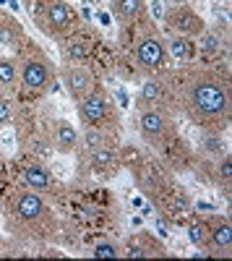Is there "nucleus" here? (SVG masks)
I'll use <instances>...</instances> for the list:
<instances>
[{"label":"nucleus","mask_w":232,"mask_h":261,"mask_svg":"<svg viewBox=\"0 0 232 261\" xmlns=\"http://www.w3.org/2000/svg\"><path fill=\"white\" fill-rule=\"evenodd\" d=\"M180 110L206 134H222L232 118L229 84L214 71H193L180 84Z\"/></svg>","instance_id":"1"},{"label":"nucleus","mask_w":232,"mask_h":261,"mask_svg":"<svg viewBox=\"0 0 232 261\" xmlns=\"http://www.w3.org/2000/svg\"><path fill=\"white\" fill-rule=\"evenodd\" d=\"M55 79H57V65L50 60L47 53L32 47L24 55H18V84L26 92H34V94L50 92Z\"/></svg>","instance_id":"2"},{"label":"nucleus","mask_w":232,"mask_h":261,"mask_svg":"<svg viewBox=\"0 0 232 261\" xmlns=\"http://www.w3.org/2000/svg\"><path fill=\"white\" fill-rule=\"evenodd\" d=\"M133 60H136V65L146 76H157V73L164 71V65H167V60H170V55H167V42H164V37L159 34L157 27L146 24L136 34Z\"/></svg>","instance_id":"3"},{"label":"nucleus","mask_w":232,"mask_h":261,"mask_svg":"<svg viewBox=\"0 0 232 261\" xmlns=\"http://www.w3.org/2000/svg\"><path fill=\"white\" fill-rule=\"evenodd\" d=\"M8 212H11L13 220L26 230H37V227L47 225L52 220V209L47 206L45 196L37 193V191H29V188H21V191L13 193Z\"/></svg>","instance_id":"4"},{"label":"nucleus","mask_w":232,"mask_h":261,"mask_svg":"<svg viewBox=\"0 0 232 261\" xmlns=\"http://www.w3.org/2000/svg\"><path fill=\"white\" fill-rule=\"evenodd\" d=\"M37 24L47 37H66L76 24V11L66 0H42L37 11Z\"/></svg>","instance_id":"5"},{"label":"nucleus","mask_w":232,"mask_h":261,"mask_svg":"<svg viewBox=\"0 0 232 261\" xmlns=\"http://www.w3.org/2000/svg\"><path fill=\"white\" fill-rule=\"evenodd\" d=\"M172 118L164 107H141L138 113V134L146 144L159 146L172 134Z\"/></svg>","instance_id":"6"},{"label":"nucleus","mask_w":232,"mask_h":261,"mask_svg":"<svg viewBox=\"0 0 232 261\" xmlns=\"http://www.w3.org/2000/svg\"><path fill=\"white\" fill-rule=\"evenodd\" d=\"M57 79L66 86V92L73 102H81L86 94H92L97 89V79L94 73L81 63H63L57 68Z\"/></svg>","instance_id":"7"},{"label":"nucleus","mask_w":232,"mask_h":261,"mask_svg":"<svg viewBox=\"0 0 232 261\" xmlns=\"http://www.w3.org/2000/svg\"><path fill=\"white\" fill-rule=\"evenodd\" d=\"M76 105H78V118H81L83 125L104 128V123L112 120V102H110L107 94L99 89V86H97L92 94L83 97L81 102H76Z\"/></svg>","instance_id":"8"},{"label":"nucleus","mask_w":232,"mask_h":261,"mask_svg":"<svg viewBox=\"0 0 232 261\" xmlns=\"http://www.w3.org/2000/svg\"><path fill=\"white\" fill-rule=\"evenodd\" d=\"M164 27L170 29L172 34H180V37H198L204 29H206V24H204V18L193 11V8H188V6H183V3H178V6H172L170 11H167V16H164Z\"/></svg>","instance_id":"9"},{"label":"nucleus","mask_w":232,"mask_h":261,"mask_svg":"<svg viewBox=\"0 0 232 261\" xmlns=\"http://www.w3.org/2000/svg\"><path fill=\"white\" fill-rule=\"evenodd\" d=\"M78 134L81 130L71 120L57 118L52 123V144H55L57 154H73V151L78 149Z\"/></svg>","instance_id":"10"},{"label":"nucleus","mask_w":232,"mask_h":261,"mask_svg":"<svg viewBox=\"0 0 232 261\" xmlns=\"http://www.w3.org/2000/svg\"><path fill=\"white\" fill-rule=\"evenodd\" d=\"M206 248L212 253L229 256V251H232V225H229L227 217L214 220L212 225H209V243H206Z\"/></svg>","instance_id":"11"},{"label":"nucleus","mask_w":232,"mask_h":261,"mask_svg":"<svg viewBox=\"0 0 232 261\" xmlns=\"http://www.w3.org/2000/svg\"><path fill=\"white\" fill-rule=\"evenodd\" d=\"M21 183H24V188L29 191H37V193H50L55 188V178H52V172L47 167H42V165H26L24 170H21Z\"/></svg>","instance_id":"12"},{"label":"nucleus","mask_w":232,"mask_h":261,"mask_svg":"<svg viewBox=\"0 0 232 261\" xmlns=\"http://www.w3.org/2000/svg\"><path fill=\"white\" fill-rule=\"evenodd\" d=\"M164 102H167V84L159 76H149L141 84L138 110H141V107H164Z\"/></svg>","instance_id":"13"},{"label":"nucleus","mask_w":232,"mask_h":261,"mask_svg":"<svg viewBox=\"0 0 232 261\" xmlns=\"http://www.w3.org/2000/svg\"><path fill=\"white\" fill-rule=\"evenodd\" d=\"M24 39H26V32L21 27V21H16L8 11H0V45L16 50L24 45Z\"/></svg>","instance_id":"14"},{"label":"nucleus","mask_w":232,"mask_h":261,"mask_svg":"<svg viewBox=\"0 0 232 261\" xmlns=\"http://www.w3.org/2000/svg\"><path fill=\"white\" fill-rule=\"evenodd\" d=\"M110 11L120 24H138L146 18V0H110Z\"/></svg>","instance_id":"15"},{"label":"nucleus","mask_w":232,"mask_h":261,"mask_svg":"<svg viewBox=\"0 0 232 261\" xmlns=\"http://www.w3.org/2000/svg\"><path fill=\"white\" fill-rule=\"evenodd\" d=\"M89 170L97 172V175H112L118 170V151L110 144L89 151Z\"/></svg>","instance_id":"16"},{"label":"nucleus","mask_w":232,"mask_h":261,"mask_svg":"<svg viewBox=\"0 0 232 261\" xmlns=\"http://www.w3.org/2000/svg\"><path fill=\"white\" fill-rule=\"evenodd\" d=\"M167 42V55L175 58L178 63H191L196 58V42L191 37H180V34H172Z\"/></svg>","instance_id":"17"},{"label":"nucleus","mask_w":232,"mask_h":261,"mask_svg":"<svg viewBox=\"0 0 232 261\" xmlns=\"http://www.w3.org/2000/svg\"><path fill=\"white\" fill-rule=\"evenodd\" d=\"M63 63H83L92 55V42L89 39H66L60 45Z\"/></svg>","instance_id":"18"},{"label":"nucleus","mask_w":232,"mask_h":261,"mask_svg":"<svg viewBox=\"0 0 232 261\" xmlns=\"http://www.w3.org/2000/svg\"><path fill=\"white\" fill-rule=\"evenodd\" d=\"M16 84H18V58L0 55V86L13 89Z\"/></svg>","instance_id":"19"},{"label":"nucleus","mask_w":232,"mask_h":261,"mask_svg":"<svg viewBox=\"0 0 232 261\" xmlns=\"http://www.w3.org/2000/svg\"><path fill=\"white\" fill-rule=\"evenodd\" d=\"M107 144V136L102 134V128H94V125H83V130L78 134V146H83L86 151H94L99 146Z\"/></svg>","instance_id":"20"},{"label":"nucleus","mask_w":232,"mask_h":261,"mask_svg":"<svg viewBox=\"0 0 232 261\" xmlns=\"http://www.w3.org/2000/svg\"><path fill=\"white\" fill-rule=\"evenodd\" d=\"M92 253H94V258H120L123 256V248L118 243H112V241H102V243L94 246Z\"/></svg>","instance_id":"21"},{"label":"nucleus","mask_w":232,"mask_h":261,"mask_svg":"<svg viewBox=\"0 0 232 261\" xmlns=\"http://www.w3.org/2000/svg\"><path fill=\"white\" fill-rule=\"evenodd\" d=\"M188 235H191L193 246L206 248V243H209V222H193L191 227H188Z\"/></svg>","instance_id":"22"},{"label":"nucleus","mask_w":232,"mask_h":261,"mask_svg":"<svg viewBox=\"0 0 232 261\" xmlns=\"http://www.w3.org/2000/svg\"><path fill=\"white\" fill-rule=\"evenodd\" d=\"M13 118V99L0 94V128H6Z\"/></svg>","instance_id":"23"},{"label":"nucleus","mask_w":232,"mask_h":261,"mask_svg":"<svg viewBox=\"0 0 232 261\" xmlns=\"http://www.w3.org/2000/svg\"><path fill=\"white\" fill-rule=\"evenodd\" d=\"M198 37H201V42H198V50H204V53H217V50H219V39H217L214 34H209V32L204 29Z\"/></svg>","instance_id":"24"},{"label":"nucleus","mask_w":232,"mask_h":261,"mask_svg":"<svg viewBox=\"0 0 232 261\" xmlns=\"http://www.w3.org/2000/svg\"><path fill=\"white\" fill-rule=\"evenodd\" d=\"M222 178H224V183H229V157L222 160Z\"/></svg>","instance_id":"25"}]
</instances>
